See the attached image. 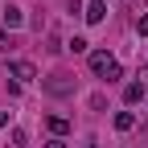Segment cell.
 <instances>
[{
  "label": "cell",
  "instance_id": "cell-6",
  "mask_svg": "<svg viewBox=\"0 0 148 148\" xmlns=\"http://www.w3.org/2000/svg\"><path fill=\"white\" fill-rule=\"evenodd\" d=\"M45 127L53 132V140H62V136L70 132V119H66V115H49V119H45Z\"/></svg>",
  "mask_w": 148,
  "mask_h": 148
},
{
  "label": "cell",
  "instance_id": "cell-11",
  "mask_svg": "<svg viewBox=\"0 0 148 148\" xmlns=\"http://www.w3.org/2000/svg\"><path fill=\"white\" fill-rule=\"evenodd\" d=\"M45 49H49V53H62L66 45H62V37H58V33H49V37H45Z\"/></svg>",
  "mask_w": 148,
  "mask_h": 148
},
{
  "label": "cell",
  "instance_id": "cell-10",
  "mask_svg": "<svg viewBox=\"0 0 148 148\" xmlns=\"http://www.w3.org/2000/svg\"><path fill=\"white\" fill-rule=\"evenodd\" d=\"M8 140H12V148H29V136L21 132V127H12V132H8Z\"/></svg>",
  "mask_w": 148,
  "mask_h": 148
},
{
  "label": "cell",
  "instance_id": "cell-7",
  "mask_svg": "<svg viewBox=\"0 0 148 148\" xmlns=\"http://www.w3.org/2000/svg\"><path fill=\"white\" fill-rule=\"evenodd\" d=\"M132 127H136V115L132 111H119L115 115V132H132Z\"/></svg>",
  "mask_w": 148,
  "mask_h": 148
},
{
  "label": "cell",
  "instance_id": "cell-15",
  "mask_svg": "<svg viewBox=\"0 0 148 148\" xmlns=\"http://www.w3.org/2000/svg\"><path fill=\"white\" fill-rule=\"evenodd\" d=\"M45 148H66V140H49V144H45Z\"/></svg>",
  "mask_w": 148,
  "mask_h": 148
},
{
  "label": "cell",
  "instance_id": "cell-14",
  "mask_svg": "<svg viewBox=\"0 0 148 148\" xmlns=\"http://www.w3.org/2000/svg\"><path fill=\"white\" fill-rule=\"evenodd\" d=\"M4 127H8V111H0V132H4Z\"/></svg>",
  "mask_w": 148,
  "mask_h": 148
},
{
  "label": "cell",
  "instance_id": "cell-4",
  "mask_svg": "<svg viewBox=\"0 0 148 148\" xmlns=\"http://www.w3.org/2000/svg\"><path fill=\"white\" fill-rule=\"evenodd\" d=\"M8 70H12V78H21V82H33V78H37V66H33V62H25V58H16Z\"/></svg>",
  "mask_w": 148,
  "mask_h": 148
},
{
  "label": "cell",
  "instance_id": "cell-2",
  "mask_svg": "<svg viewBox=\"0 0 148 148\" xmlns=\"http://www.w3.org/2000/svg\"><path fill=\"white\" fill-rule=\"evenodd\" d=\"M41 90L53 95V99H66V95H74V78L70 74H49V78L41 82Z\"/></svg>",
  "mask_w": 148,
  "mask_h": 148
},
{
  "label": "cell",
  "instance_id": "cell-3",
  "mask_svg": "<svg viewBox=\"0 0 148 148\" xmlns=\"http://www.w3.org/2000/svg\"><path fill=\"white\" fill-rule=\"evenodd\" d=\"M86 16V25H103V16H107V0H90V4L82 8Z\"/></svg>",
  "mask_w": 148,
  "mask_h": 148
},
{
  "label": "cell",
  "instance_id": "cell-8",
  "mask_svg": "<svg viewBox=\"0 0 148 148\" xmlns=\"http://www.w3.org/2000/svg\"><path fill=\"white\" fill-rule=\"evenodd\" d=\"M0 16H4V25H8V29H16V25L25 21V16H21V8H12V4H8L4 12H0Z\"/></svg>",
  "mask_w": 148,
  "mask_h": 148
},
{
  "label": "cell",
  "instance_id": "cell-16",
  "mask_svg": "<svg viewBox=\"0 0 148 148\" xmlns=\"http://www.w3.org/2000/svg\"><path fill=\"white\" fill-rule=\"evenodd\" d=\"M86 148H99V144H86Z\"/></svg>",
  "mask_w": 148,
  "mask_h": 148
},
{
  "label": "cell",
  "instance_id": "cell-9",
  "mask_svg": "<svg viewBox=\"0 0 148 148\" xmlns=\"http://www.w3.org/2000/svg\"><path fill=\"white\" fill-rule=\"evenodd\" d=\"M66 49H74V53H90V41H86V37H70Z\"/></svg>",
  "mask_w": 148,
  "mask_h": 148
},
{
  "label": "cell",
  "instance_id": "cell-13",
  "mask_svg": "<svg viewBox=\"0 0 148 148\" xmlns=\"http://www.w3.org/2000/svg\"><path fill=\"white\" fill-rule=\"evenodd\" d=\"M136 29H140V33H144V37H148V12H144V16H140V21H136Z\"/></svg>",
  "mask_w": 148,
  "mask_h": 148
},
{
  "label": "cell",
  "instance_id": "cell-5",
  "mask_svg": "<svg viewBox=\"0 0 148 148\" xmlns=\"http://www.w3.org/2000/svg\"><path fill=\"white\" fill-rule=\"evenodd\" d=\"M144 95H148V86H144V82H127V86H123V103H127V107H136Z\"/></svg>",
  "mask_w": 148,
  "mask_h": 148
},
{
  "label": "cell",
  "instance_id": "cell-12",
  "mask_svg": "<svg viewBox=\"0 0 148 148\" xmlns=\"http://www.w3.org/2000/svg\"><path fill=\"white\" fill-rule=\"evenodd\" d=\"M16 49V37L12 33H0V53H12Z\"/></svg>",
  "mask_w": 148,
  "mask_h": 148
},
{
  "label": "cell",
  "instance_id": "cell-1",
  "mask_svg": "<svg viewBox=\"0 0 148 148\" xmlns=\"http://www.w3.org/2000/svg\"><path fill=\"white\" fill-rule=\"evenodd\" d=\"M86 66H90V74H99V78H107V82H115V78H123V70H119V62L111 58L107 49H95V53H86Z\"/></svg>",
  "mask_w": 148,
  "mask_h": 148
}]
</instances>
